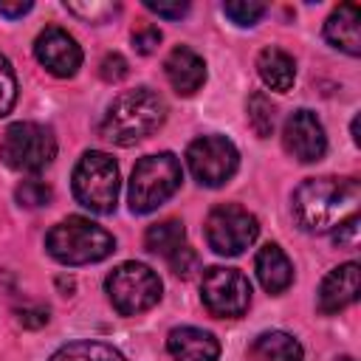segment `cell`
<instances>
[{"instance_id": "obj_8", "label": "cell", "mask_w": 361, "mask_h": 361, "mask_svg": "<svg viewBox=\"0 0 361 361\" xmlns=\"http://www.w3.org/2000/svg\"><path fill=\"white\" fill-rule=\"evenodd\" d=\"M259 237V220L240 203H220L206 217V243L220 257H240Z\"/></svg>"}, {"instance_id": "obj_21", "label": "cell", "mask_w": 361, "mask_h": 361, "mask_svg": "<svg viewBox=\"0 0 361 361\" xmlns=\"http://www.w3.org/2000/svg\"><path fill=\"white\" fill-rule=\"evenodd\" d=\"M48 361H127V355L104 341H71L59 347Z\"/></svg>"}, {"instance_id": "obj_29", "label": "cell", "mask_w": 361, "mask_h": 361, "mask_svg": "<svg viewBox=\"0 0 361 361\" xmlns=\"http://www.w3.org/2000/svg\"><path fill=\"white\" fill-rule=\"evenodd\" d=\"M144 6L149 11H155L158 17H166V20H180L189 11L186 0H144Z\"/></svg>"}, {"instance_id": "obj_15", "label": "cell", "mask_w": 361, "mask_h": 361, "mask_svg": "<svg viewBox=\"0 0 361 361\" xmlns=\"http://www.w3.org/2000/svg\"><path fill=\"white\" fill-rule=\"evenodd\" d=\"M166 350L175 361H217L220 358V341L214 333L203 327H175L166 336Z\"/></svg>"}, {"instance_id": "obj_12", "label": "cell", "mask_w": 361, "mask_h": 361, "mask_svg": "<svg viewBox=\"0 0 361 361\" xmlns=\"http://www.w3.org/2000/svg\"><path fill=\"white\" fill-rule=\"evenodd\" d=\"M34 56H37V62L48 73H54L59 79H68V76H73L82 68V48H79V42L73 39V34H68L59 25H48V28H42L37 34Z\"/></svg>"}, {"instance_id": "obj_18", "label": "cell", "mask_w": 361, "mask_h": 361, "mask_svg": "<svg viewBox=\"0 0 361 361\" xmlns=\"http://www.w3.org/2000/svg\"><path fill=\"white\" fill-rule=\"evenodd\" d=\"M257 73H259V79H262L265 87L285 93V90L293 87L296 62H293V56L288 51L271 45V48H262L259 51V56H257Z\"/></svg>"}, {"instance_id": "obj_34", "label": "cell", "mask_w": 361, "mask_h": 361, "mask_svg": "<svg viewBox=\"0 0 361 361\" xmlns=\"http://www.w3.org/2000/svg\"><path fill=\"white\" fill-rule=\"evenodd\" d=\"M338 361H355V358H350V355H341V358H338Z\"/></svg>"}, {"instance_id": "obj_13", "label": "cell", "mask_w": 361, "mask_h": 361, "mask_svg": "<svg viewBox=\"0 0 361 361\" xmlns=\"http://www.w3.org/2000/svg\"><path fill=\"white\" fill-rule=\"evenodd\" d=\"M358 282H361V268L358 262H341L336 265L319 285L316 293V307L324 316H333L344 307H350L358 299Z\"/></svg>"}, {"instance_id": "obj_25", "label": "cell", "mask_w": 361, "mask_h": 361, "mask_svg": "<svg viewBox=\"0 0 361 361\" xmlns=\"http://www.w3.org/2000/svg\"><path fill=\"white\" fill-rule=\"evenodd\" d=\"M17 102V76L8 56L0 54V116H8Z\"/></svg>"}, {"instance_id": "obj_2", "label": "cell", "mask_w": 361, "mask_h": 361, "mask_svg": "<svg viewBox=\"0 0 361 361\" xmlns=\"http://www.w3.org/2000/svg\"><path fill=\"white\" fill-rule=\"evenodd\" d=\"M166 121V102L149 90V87H135L118 93L102 118V135L118 147H133L144 138H149L161 124Z\"/></svg>"}, {"instance_id": "obj_24", "label": "cell", "mask_w": 361, "mask_h": 361, "mask_svg": "<svg viewBox=\"0 0 361 361\" xmlns=\"http://www.w3.org/2000/svg\"><path fill=\"white\" fill-rule=\"evenodd\" d=\"M14 197H17V203L25 206V209H39V206H48V203H51L54 192H51V186H48L45 180H23V183L14 189Z\"/></svg>"}, {"instance_id": "obj_14", "label": "cell", "mask_w": 361, "mask_h": 361, "mask_svg": "<svg viewBox=\"0 0 361 361\" xmlns=\"http://www.w3.org/2000/svg\"><path fill=\"white\" fill-rule=\"evenodd\" d=\"M164 73H166V79H169V85L175 87L178 96H192L206 82V62L189 45H178L166 54Z\"/></svg>"}, {"instance_id": "obj_28", "label": "cell", "mask_w": 361, "mask_h": 361, "mask_svg": "<svg viewBox=\"0 0 361 361\" xmlns=\"http://www.w3.org/2000/svg\"><path fill=\"white\" fill-rule=\"evenodd\" d=\"M161 45V28L158 25H141V28H135L133 31V48L138 51V54H152L155 48Z\"/></svg>"}, {"instance_id": "obj_1", "label": "cell", "mask_w": 361, "mask_h": 361, "mask_svg": "<svg viewBox=\"0 0 361 361\" xmlns=\"http://www.w3.org/2000/svg\"><path fill=\"white\" fill-rule=\"evenodd\" d=\"M361 200V183L355 178H307L296 186L290 197V212L299 228L310 234L330 231L341 226L347 217L358 214Z\"/></svg>"}, {"instance_id": "obj_16", "label": "cell", "mask_w": 361, "mask_h": 361, "mask_svg": "<svg viewBox=\"0 0 361 361\" xmlns=\"http://www.w3.org/2000/svg\"><path fill=\"white\" fill-rule=\"evenodd\" d=\"M324 39L350 54L358 56L361 54V8L355 3H341L338 8L330 11V17L324 20Z\"/></svg>"}, {"instance_id": "obj_9", "label": "cell", "mask_w": 361, "mask_h": 361, "mask_svg": "<svg viewBox=\"0 0 361 361\" xmlns=\"http://www.w3.org/2000/svg\"><path fill=\"white\" fill-rule=\"evenodd\" d=\"M186 166L200 186L217 189L240 169V149L226 135H200L186 147Z\"/></svg>"}, {"instance_id": "obj_31", "label": "cell", "mask_w": 361, "mask_h": 361, "mask_svg": "<svg viewBox=\"0 0 361 361\" xmlns=\"http://www.w3.org/2000/svg\"><path fill=\"white\" fill-rule=\"evenodd\" d=\"M333 240L338 243V245H355L358 243V214H353V217H347L341 226H336V234H333Z\"/></svg>"}, {"instance_id": "obj_32", "label": "cell", "mask_w": 361, "mask_h": 361, "mask_svg": "<svg viewBox=\"0 0 361 361\" xmlns=\"http://www.w3.org/2000/svg\"><path fill=\"white\" fill-rule=\"evenodd\" d=\"M34 8V3L31 0H17V3H0V14L3 17H23V14H28Z\"/></svg>"}, {"instance_id": "obj_30", "label": "cell", "mask_w": 361, "mask_h": 361, "mask_svg": "<svg viewBox=\"0 0 361 361\" xmlns=\"http://www.w3.org/2000/svg\"><path fill=\"white\" fill-rule=\"evenodd\" d=\"M166 262H169V268H172L178 276H189V274L197 268V254H195L189 245H180L175 254L166 257Z\"/></svg>"}, {"instance_id": "obj_5", "label": "cell", "mask_w": 361, "mask_h": 361, "mask_svg": "<svg viewBox=\"0 0 361 361\" xmlns=\"http://www.w3.org/2000/svg\"><path fill=\"white\" fill-rule=\"evenodd\" d=\"M71 186L85 209L110 214L118 203V164L102 149H87L73 166Z\"/></svg>"}, {"instance_id": "obj_33", "label": "cell", "mask_w": 361, "mask_h": 361, "mask_svg": "<svg viewBox=\"0 0 361 361\" xmlns=\"http://www.w3.org/2000/svg\"><path fill=\"white\" fill-rule=\"evenodd\" d=\"M350 130H353V141H355V144H361V135H358V116L353 118V127H350Z\"/></svg>"}, {"instance_id": "obj_23", "label": "cell", "mask_w": 361, "mask_h": 361, "mask_svg": "<svg viewBox=\"0 0 361 361\" xmlns=\"http://www.w3.org/2000/svg\"><path fill=\"white\" fill-rule=\"evenodd\" d=\"M265 11H268L265 3H257V0H228V3H223V14L240 28L257 25L265 17Z\"/></svg>"}, {"instance_id": "obj_11", "label": "cell", "mask_w": 361, "mask_h": 361, "mask_svg": "<svg viewBox=\"0 0 361 361\" xmlns=\"http://www.w3.org/2000/svg\"><path fill=\"white\" fill-rule=\"evenodd\" d=\"M282 147L299 164L322 161L327 152V135H324V127L316 118V113H310L305 107L290 113L282 127Z\"/></svg>"}, {"instance_id": "obj_26", "label": "cell", "mask_w": 361, "mask_h": 361, "mask_svg": "<svg viewBox=\"0 0 361 361\" xmlns=\"http://www.w3.org/2000/svg\"><path fill=\"white\" fill-rule=\"evenodd\" d=\"M65 8L82 20H90V23H104L110 14L118 11L116 3H65Z\"/></svg>"}, {"instance_id": "obj_17", "label": "cell", "mask_w": 361, "mask_h": 361, "mask_svg": "<svg viewBox=\"0 0 361 361\" xmlns=\"http://www.w3.org/2000/svg\"><path fill=\"white\" fill-rule=\"evenodd\" d=\"M254 271L268 293H282L293 282V262L276 243H265L254 257Z\"/></svg>"}, {"instance_id": "obj_6", "label": "cell", "mask_w": 361, "mask_h": 361, "mask_svg": "<svg viewBox=\"0 0 361 361\" xmlns=\"http://www.w3.org/2000/svg\"><path fill=\"white\" fill-rule=\"evenodd\" d=\"M0 158L14 172H42L56 158V135L37 121H14L0 138Z\"/></svg>"}, {"instance_id": "obj_20", "label": "cell", "mask_w": 361, "mask_h": 361, "mask_svg": "<svg viewBox=\"0 0 361 361\" xmlns=\"http://www.w3.org/2000/svg\"><path fill=\"white\" fill-rule=\"evenodd\" d=\"M180 245H186V228L180 220L169 217V220H161V223H152L147 231H144V248L149 254H158V257H169L175 254Z\"/></svg>"}, {"instance_id": "obj_4", "label": "cell", "mask_w": 361, "mask_h": 361, "mask_svg": "<svg viewBox=\"0 0 361 361\" xmlns=\"http://www.w3.org/2000/svg\"><path fill=\"white\" fill-rule=\"evenodd\" d=\"M183 180V169L175 152H152L144 155L133 172H130V212L133 214H149L158 206H164Z\"/></svg>"}, {"instance_id": "obj_22", "label": "cell", "mask_w": 361, "mask_h": 361, "mask_svg": "<svg viewBox=\"0 0 361 361\" xmlns=\"http://www.w3.org/2000/svg\"><path fill=\"white\" fill-rule=\"evenodd\" d=\"M245 118H248V127L259 135V138H268L274 133V118H276V107L271 104V99L262 93V90H254L248 96V104H245Z\"/></svg>"}, {"instance_id": "obj_27", "label": "cell", "mask_w": 361, "mask_h": 361, "mask_svg": "<svg viewBox=\"0 0 361 361\" xmlns=\"http://www.w3.org/2000/svg\"><path fill=\"white\" fill-rule=\"evenodd\" d=\"M99 73H102L104 82H121L130 73V65H127V59L121 54L113 51V54H104V59L99 62Z\"/></svg>"}, {"instance_id": "obj_19", "label": "cell", "mask_w": 361, "mask_h": 361, "mask_svg": "<svg viewBox=\"0 0 361 361\" xmlns=\"http://www.w3.org/2000/svg\"><path fill=\"white\" fill-rule=\"evenodd\" d=\"M248 355L254 361H302L305 350H302L299 338H293L290 333H285V330H265V333H259L251 341Z\"/></svg>"}, {"instance_id": "obj_3", "label": "cell", "mask_w": 361, "mask_h": 361, "mask_svg": "<svg viewBox=\"0 0 361 361\" xmlns=\"http://www.w3.org/2000/svg\"><path fill=\"white\" fill-rule=\"evenodd\" d=\"M45 248L62 265H87L107 259L116 251V237L90 217L71 214L51 226L45 234Z\"/></svg>"}, {"instance_id": "obj_7", "label": "cell", "mask_w": 361, "mask_h": 361, "mask_svg": "<svg viewBox=\"0 0 361 361\" xmlns=\"http://www.w3.org/2000/svg\"><path fill=\"white\" fill-rule=\"evenodd\" d=\"M104 290H107L110 305L121 316H138V313H144V310H149L161 302L164 285H161L158 274L149 265L121 262L107 274Z\"/></svg>"}, {"instance_id": "obj_10", "label": "cell", "mask_w": 361, "mask_h": 361, "mask_svg": "<svg viewBox=\"0 0 361 361\" xmlns=\"http://www.w3.org/2000/svg\"><path fill=\"white\" fill-rule=\"evenodd\" d=\"M203 307L217 319H240L251 305V282L237 268L212 265L200 279Z\"/></svg>"}]
</instances>
